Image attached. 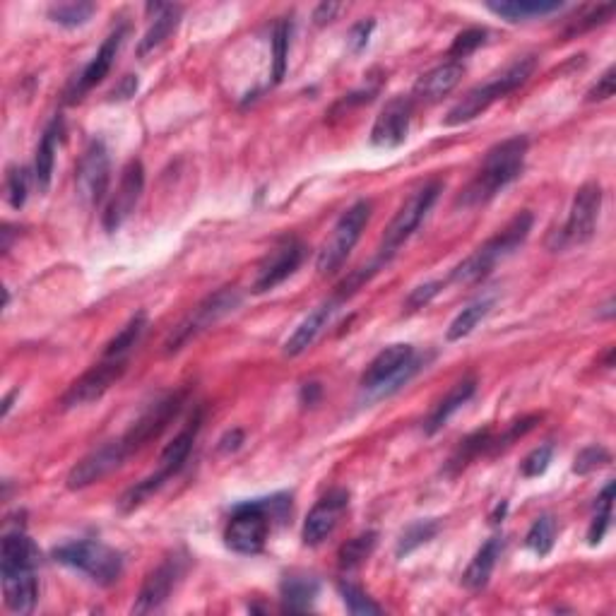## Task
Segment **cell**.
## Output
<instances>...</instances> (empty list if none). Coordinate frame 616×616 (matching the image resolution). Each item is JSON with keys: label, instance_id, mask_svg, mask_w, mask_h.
<instances>
[{"label": "cell", "instance_id": "cell-1", "mask_svg": "<svg viewBox=\"0 0 616 616\" xmlns=\"http://www.w3.org/2000/svg\"><path fill=\"white\" fill-rule=\"evenodd\" d=\"M527 147H530V142H527L525 135H515V138H508L491 147L475 179L467 183L465 191L460 193L458 205L479 207L494 200L508 183H513L523 174Z\"/></svg>", "mask_w": 616, "mask_h": 616}, {"label": "cell", "instance_id": "cell-2", "mask_svg": "<svg viewBox=\"0 0 616 616\" xmlns=\"http://www.w3.org/2000/svg\"><path fill=\"white\" fill-rule=\"evenodd\" d=\"M535 65H537L535 56L515 58L511 65H506V68H503L499 75L491 77L489 82L472 87V90L448 111L446 126H462V123L475 121V118L482 116L491 104L508 97V94L518 90V87H523L532 77V73H535Z\"/></svg>", "mask_w": 616, "mask_h": 616}, {"label": "cell", "instance_id": "cell-3", "mask_svg": "<svg viewBox=\"0 0 616 616\" xmlns=\"http://www.w3.org/2000/svg\"><path fill=\"white\" fill-rule=\"evenodd\" d=\"M532 222H535L532 212L527 210L518 212V215L499 231V234L491 236L487 244L479 246L472 256H467L458 268L450 272V282L475 284L479 280H484V277L494 270V265L499 263V260L511 256L513 251H518V248L525 244V239L532 231Z\"/></svg>", "mask_w": 616, "mask_h": 616}, {"label": "cell", "instance_id": "cell-4", "mask_svg": "<svg viewBox=\"0 0 616 616\" xmlns=\"http://www.w3.org/2000/svg\"><path fill=\"white\" fill-rule=\"evenodd\" d=\"M53 559L58 564L80 571L92 583L109 588V585L118 583L123 576V556L116 549L106 547L102 542L94 539H75V542H65L61 547L53 549Z\"/></svg>", "mask_w": 616, "mask_h": 616}, {"label": "cell", "instance_id": "cell-5", "mask_svg": "<svg viewBox=\"0 0 616 616\" xmlns=\"http://www.w3.org/2000/svg\"><path fill=\"white\" fill-rule=\"evenodd\" d=\"M441 191H443L441 181H429L426 186L419 188V191H414L410 198L400 205V210L395 212V217L390 219V224L385 227L381 248H378V258H376L378 263H383V265L388 263V260L398 253V248L410 239L414 231L422 227V222L431 212V207L436 205Z\"/></svg>", "mask_w": 616, "mask_h": 616}, {"label": "cell", "instance_id": "cell-6", "mask_svg": "<svg viewBox=\"0 0 616 616\" xmlns=\"http://www.w3.org/2000/svg\"><path fill=\"white\" fill-rule=\"evenodd\" d=\"M241 301H244V296H241L236 287L217 289L215 294H210L207 299L200 301V304L176 325L174 333L164 342V352L176 354L200 333H205V330H210L212 325H217L222 318H227L229 313H234L236 308L241 306Z\"/></svg>", "mask_w": 616, "mask_h": 616}, {"label": "cell", "instance_id": "cell-7", "mask_svg": "<svg viewBox=\"0 0 616 616\" xmlns=\"http://www.w3.org/2000/svg\"><path fill=\"white\" fill-rule=\"evenodd\" d=\"M371 219V203L369 200H357L330 231L328 239L323 241L321 251H318L316 268L321 275H333L335 270L342 268V263L349 258L352 248L361 239V231L366 229Z\"/></svg>", "mask_w": 616, "mask_h": 616}, {"label": "cell", "instance_id": "cell-8", "mask_svg": "<svg viewBox=\"0 0 616 616\" xmlns=\"http://www.w3.org/2000/svg\"><path fill=\"white\" fill-rule=\"evenodd\" d=\"M270 503L265 501H248L234 508L227 530H224V542L231 552L253 556L263 552L265 542L270 535Z\"/></svg>", "mask_w": 616, "mask_h": 616}, {"label": "cell", "instance_id": "cell-9", "mask_svg": "<svg viewBox=\"0 0 616 616\" xmlns=\"http://www.w3.org/2000/svg\"><path fill=\"white\" fill-rule=\"evenodd\" d=\"M600 207H602L600 183H585V186H580L576 198H573L571 212H568L566 227L561 229L559 236H556V244H554L556 251L566 246L588 244L592 236H595Z\"/></svg>", "mask_w": 616, "mask_h": 616}, {"label": "cell", "instance_id": "cell-10", "mask_svg": "<svg viewBox=\"0 0 616 616\" xmlns=\"http://www.w3.org/2000/svg\"><path fill=\"white\" fill-rule=\"evenodd\" d=\"M183 402H186V393H171L167 398L157 400L154 405L147 407V410L135 419V424L121 436L128 455L138 453V450L150 446L154 438L162 436L164 429L179 417Z\"/></svg>", "mask_w": 616, "mask_h": 616}, {"label": "cell", "instance_id": "cell-11", "mask_svg": "<svg viewBox=\"0 0 616 616\" xmlns=\"http://www.w3.org/2000/svg\"><path fill=\"white\" fill-rule=\"evenodd\" d=\"M126 369H128V357L126 359L102 357L99 364H94L90 371L82 373V376L65 390V395L61 398V407L63 410H73V407H85L90 405V402L104 398L106 390L121 381Z\"/></svg>", "mask_w": 616, "mask_h": 616}, {"label": "cell", "instance_id": "cell-12", "mask_svg": "<svg viewBox=\"0 0 616 616\" xmlns=\"http://www.w3.org/2000/svg\"><path fill=\"white\" fill-rule=\"evenodd\" d=\"M111 181V159L109 150L102 140H92L87 150L82 152L80 164H77V195L87 207L99 205L109 191Z\"/></svg>", "mask_w": 616, "mask_h": 616}, {"label": "cell", "instance_id": "cell-13", "mask_svg": "<svg viewBox=\"0 0 616 616\" xmlns=\"http://www.w3.org/2000/svg\"><path fill=\"white\" fill-rule=\"evenodd\" d=\"M183 571H186V556L179 554L167 556V559L154 568V571L147 573L145 583H142V588L138 592V600L133 604V612L135 614L159 612V609L167 604L171 592L176 588V583H179V578L183 576Z\"/></svg>", "mask_w": 616, "mask_h": 616}, {"label": "cell", "instance_id": "cell-14", "mask_svg": "<svg viewBox=\"0 0 616 616\" xmlns=\"http://www.w3.org/2000/svg\"><path fill=\"white\" fill-rule=\"evenodd\" d=\"M304 258H306V246L301 244L299 239H294V236L284 239L282 244L272 248L268 256L263 258V263L258 265L256 280H253V292L265 294L272 292L275 287H280L287 277H292L294 272L299 270Z\"/></svg>", "mask_w": 616, "mask_h": 616}, {"label": "cell", "instance_id": "cell-15", "mask_svg": "<svg viewBox=\"0 0 616 616\" xmlns=\"http://www.w3.org/2000/svg\"><path fill=\"white\" fill-rule=\"evenodd\" d=\"M142 191H145V167H142L140 159H130L123 167L121 183H118L114 198L104 210V229L109 234H114L128 222V217L133 215L140 203Z\"/></svg>", "mask_w": 616, "mask_h": 616}, {"label": "cell", "instance_id": "cell-16", "mask_svg": "<svg viewBox=\"0 0 616 616\" xmlns=\"http://www.w3.org/2000/svg\"><path fill=\"white\" fill-rule=\"evenodd\" d=\"M128 458V450L123 446L121 438L116 441L104 443V446L94 448L92 453H87L77 465L70 470L68 475V489H85L92 487L94 482H102L104 477H109L111 472H116Z\"/></svg>", "mask_w": 616, "mask_h": 616}, {"label": "cell", "instance_id": "cell-17", "mask_svg": "<svg viewBox=\"0 0 616 616\" xmlns=\"http://www.w3.org/2000/svg\"><path fill=\"white\" fill-rule=\"evenodd\" d=\"M126 34H128V27L121 25L104 39V44L99 46L97 53H94L92 61L85 65V70H82L80 75H77V80L73 82V87H70L68 99H65V102L68 104L80 102V99L85 97L92 87H97L99 82H104V77L111 73V68H114V61H116L118 51H121Z\"/></svg>", "mask_w": 616, "mask_h": 616}, {"label": "cell", "instance_id": "cell-18", "mask_svg": "<svg viewBox=\"0 0 616 616\" xmlns=\"http://www.w3.org/2000/svg\"><path fill=\"white\" fill-rule=\"evenodd\" d=\"M347 506H349V491L340 487L330 489L328 494L311 508V513H308L304 532H301L304 544H308V547H318V544L333 535L335 527L340 525L342 515L347 511Z\"/></svg>", "mask_w": 616, "mask_h": 616}, {"label": "cell", "instance_id": "cell-19", "mask_svg": "<svg viewBox=\"0 0 616 616\" xmlns=\"http://www.w3.org/2000/svg\"><path fill=\"white\" fill-rule=\"evenodd\" d=\"M414 114L412 97H398L383 106L381 114L371 128V145L376 147H400L410 135V123Z\"/></svg>", "mask_w": 616, "mask_h": 616}, {"label": "cell", "instance_id": "cell-20", "mask_svg": "<svg viewBox=\"0 0 616 616\" xmlns=\"http://www.w3.org/2000/svg\"><path fill=\"white\" fill-rule=\"evenodd\" d=\"M462 73H465V65L460 61H446L436 65V68H431L429 73H424L417 80V85H414L412 90V102H438V99H443L460 85Z\"/></svg>", "mask_w": 616, "mask_h": 616}, {"label": "cell", "instance_id": "cell-21", "mask_svg": "<svg viewBox=\"0 0 616 616\" xmlns=\"http://www.w3.org/2000/svg\"><path fill=\"white\" fill-rule=\"evenodd\" d=\"M414 359L412 345H390L383 352L376 354V359L366 366V371L361 373V388L376 390L383 383H388L390 378L398 376L407 364Z\"/></svg>", "mask_w": 616, "mask_h": 616}, {"label": "cell", "instance_id": "cell-22", "mask_svg": "<svg viewBox=\"0 0 616 616\" xmlns=\"http://www.w3.org/2000/svg\"><path fill=\"white\" fill-rule=\"evenodd\" d=\"M337 304H340V301L333 296L330 301H325V304L313 308L304 321L299 323V328L294 330L292 337L284 342V354H287V357H299V354H304L306 349L316 342V337L323 333V328L328 325L330 318H333Z\"/></svg>", "mask_w": 616, "mask_h": 616}, {"label": "cell", "instance_id": "cell-23", "mask_svg": "<svg viewBox=\"0 0 616 616\" xmlns=\"http://www.w3.org/2000/svg\"><path fill=\"white\" fill-rule=\"evenodd\" d=\"M3 576V595L5 607L15 614H29L37 604L39 597V583L37 571L27 568V571L17 573H0Z\"/></svg>", "mask_w": 616, "mask_h": 616}, {"label": "cell", "instance_id": "cell-24", "mask_svg": "<svg viewBox=\"0 0 616 616\" xmlns=\"http://www.w3.org/2000/svg\"><path fill=\"white\" fill-rule=\"evenodd\" d=\"M475 393H477V378L475 376H467V378H462V381L455 383L453 388L448 390L446 398H443L434 407V410H431L429 419H426V424H424V434L426 436L438 434V431H441L443 426L448 424V419L453 417V414L458 412L462 405H467V402H470V398Z\"/></svg>", "mask_w": 616, "mask_h": 616}, {"label": "cell", "instance_id": "cell-25", "mask_svg": "<svg viewBox=\"0 0 616 616\" xmlns=\"http://www.w3.org/2000/svg\"><path fill=\"white\" fill-rule=\"evenodd\" d=\"M39 549L22 530L8 532L3 537V549H0V573H17L27 568H37Z\"/></svg>", "mask_w": 616, "mask_h": 616}, {"label": "cell", "instance_id": "cell-26", "mask_svg": "<svg viewBox=\"0 0 616 616\" xmlns=\"http://www.w3.org/2000/svg\"><path fill=\"white\" fill-rule=\"evenodd\" d=\"M147 10L154 13V20L150 29L145 32V37L140 39L138 53L140 56H145V53H150L157 49V46H162L164 41H167L171 34L176 32V27H179L181 22V5H162V3H150L147 5Z\"/></svg>", "mask_w": 616, "mask_h": 616}, {"label": "cell", "instance_id": "cell-27", "mask_svg": "<svg viewBox=\"0 0 616 616\" xmlns=\"http://www.w3.org/2000/svg\"><path fill=\"white\" fill-rule=\"evenodd\" d=\"M63 135V118H53V121L46 126L44 135H41L39 147H37V157H34V179H37V186L41 193L49 191L51 179H53V164H56V147L58 140Z\"/></svg>", "mask_w": 616, "mask_h": 616}, {"label": "cell", "instance_id": "cell-28", "mask_svg": "<svg viewBox=\"0 0 616 616\" xmlns=\"http://www.w3.org/2000/svg\"><path fill=\"white\" fill-rule=\"evenodd\" d=\"M321 592V580L308 576V573H289L282 580L280 595L287 612H308Z\"/></svg>", "mask_w": 616, "mask_h": 616}, {"label": "cell", "instance_id": "cell-29", "mask_svg": "<svg viewBox=\"0 0 616 616\" xmlns=\"http://www.w3.org/2000/svg\"><path fill=\"white\" fill-rule=\"evenodd\" d=\"M501 549H503L501 537H491L482 544V549L475 554L472 564L467 566L465 573H462V585H465L467 590L477 592V590L487 588L491 573H494V568H496V561H499V556H501Z\"/></svg>", "mask_w": 616, "mask_h": 616}, {"label": "cell", "instance_id": "cell-30", "mask_svg": "<svg viewBox=\"0 0 616 616\" xmlns=\"http://www.w3.org/2000/svg\"><path fill=\"white\" fill-rule=\"evenodd\" d=\"M487 8L508 22H523L532 20V17L559 13L564 3H559V0H501V3H487Z\"/></svg>", "mask_w": 616, "mask_h": 616}, {"label": "cell", "instance_id": "cell-31", "mask_svg": "<svg viewBox=\"0 0 616 616\" xmlns=\"http://www.w3.org/2000/svg\"><path fill=\"white\" fill-rule=\"evenodd\" d=\"M198 429H200V414L193 419L191 424L186 426V429L181 431L179 436L174 438V441L169 443L167 448L162 450V458H159V470H157L159 475L171 479L176 475V472L181 470L183 465H186L188 455H191V450H193L195 436H198Z\"/></svg>", "mask_w": 616, "mask_h": 616}, {"label": "cell", "instance_id": "cell-32", "mask_svg": "<svg viewBox=\"0 0 616 616\" xmlns=\"http://www.w3.org/2000/svg\"><path fill=\"white\" fill-rule=\"evenodd\" d=\"M145 330H147V313L138 311L126 325H123L121 330H118V333L114 335V340L106 345L102 357H106V359H126L130 349H133L140 342V337H142V333H145Z\"/></svg>", "mask_w": 616, "mask_h": 616}, {"label": "cell", "instance_id": "cell-33", "mask_svg": "<svg viewBox=\"0 0 616 616\" xmlns=\"http://www.w3.org/2000/svg\"><path fill=\"white\" fill-rule=\"evenodd\" d=\"M376 544H378L376 532H361V535L347 539V542L340 547V552H337V566H340V571L347 573L357 571L364 561H369Z\"/></svg>", "mask_w": 616, "mask_h": 616}, {"label": "cell", "instance_id": "cell-34", "mask_svg": "<svg viewBox=\"0 0 616 616\" xmlns=\"http://www.w3.org/2000/svg\"><path fill=\"white\" fill-rule=\"evenodd\" d=\"M491 306H494V299H487V296H484V299L472 301V304H467L465 308H462L458 316L453 318V323L448 325V333H446L448 342H458L462 340V337L470 335L472 330L477 328V323L491 311Z\"/></svg>", "mask_w": 616, "mask_h": 616}, {"label": "cell", "instance_id": "cell-35", "mask_svg": "<svg viewBox=\"0 0 616 616\" xmlns=\"http://www.w3.org/2000/svg\"><path fill=\"white\" fill-rule=\"evenodd\" d=\"M489 443H491V431L489 429L475 431L472 436H467L465 441L460 443V448L453 453V458L448 460V475H458L462 467H467L472 460L479 458L484 450H489Z\"/></svg>", "mask_w": 616, "mask_h": 616}, {"label": "cell", "instance_id": "cell-36", "mask_svg": "<svg viewBox=\"0 0 616 616\" xmlns=\"http://www.w3.org/2000/svg\"><path fill=\"white\" fill-rule=\"evenodd\" d=\"M612 508H614V482H607L602 494L597 496V513L588 527V544L597 547L607 535L609 525H612Z\"/></svg>", "mask_w": 616, "mask_h": 616}, {"label": "cell", "instance_id": "cell-37", "mask_svg": "<svg viewBox=\"0 0 616 616\" xmlns=\"http://www.w3.org/2000/svg\"><path fill=\"white\" fill-rule=\"evenodd\" d=\"M554 539H556V520L549 513L539 515L530 530H527L525 547L542 559V556H547L554 549Z\"/></svg>", "mask_w": 616, "mask_h": 616}, {"label": "cell", "instance_id": "cell-38", "mask_svg": "<svg viewBox=\"0 0 616 616\" xmlns=\"http://www.w3.org/2000/svg\"><path fill=\"white\" fill-rule=\"evenodd\" d=\"M94 13H97V5L85 3V0H80V3H56L49 8V20L61 27H80L90 22Z\"/></svg>", "mask_w": 616, "mask_h": 616}, {"label": "cell", "instance_id": "cell-39", "mask_svg": "<svg viewBox=\"0 0 616 616\" xmlns=\"http://www.w3.org/2000/svg\"><path fill=\"white\" fill-rule=\"evenodd\" d=\"M169 479L164 475H159V472H154V475H150L147 479H142V482L135 484V487H130L126 494L121 496V501H118V508H121L123 513H130L135 511V508H140L142 503L150 501L154 494H157L159 489L167 484Z\"/></svg>", "mask_w": 616, "mask_h": 616}, {"label": "cell", "instance_id": "cell-40", "mask_svg": "<svg viewBox=\"0 0 616 616\" xmlns=\"http://www.w3.org/2000/svg\"><path fill=\"white\" fill-rule=\"evenodd\" d=\"M438 520H417V523H412L407 527L405 532H402L400 542H398V556L400 559H405V556H410L414 549H419L422 544L429 542V539L436 537L438 532Z\"/></svg>", "mask_w": 616, "mask_h": 616}, {"label": "cell", "instance_id": "cell-41", "mask_svg": "<svg viewBox=\"0 0 616 616\" xmlns=\"http://www.w3.org/2000/svg\"><path fill=\"white\" fill-rule=\"evenodd\" d=\"M337 590H340L342 602H345L349 614L361 616V614H381L383 612L381 604L373 602L371 597L359 588V585L349 583V580H340V583H337Z\"/></svg>", "mask_w": 616, "mask_h": 616}, {"label": "cell", "instance_id": "cell-42", "mask_svg": "<svg viewBox=\"0 0 616 616\" xmlns=\"http://www.w3.org/2000/svg\"><path fill=\"white\" fill-rule=\"evenodd\" d=\"M539 419H542L539 414H530V417H523V419H518V422H513L499 438H491L489 453L496 455V453H501V450H506L508 446H513L518 438H523L525 434H530V431L535 429V426L539 424Z\"/></svg>", "mask_w": 616, "mask_h": 616}, {"label": "cell", "instance_id": "cell-43", "mask_svg": "<svg viewBox=\"0 0 616 616\" xmlns=\"http://www.w3.org/2000/svg\"><path fill=\"white\" fill-rule=\"evenodd\" d=\"M27 191H29V176L27 169L22 167H10L8 176H5V198H8L10 207L22 210L27 203Z\"/></svg>", "mask_w": 616, "mask_h": 616}, {"label": "cell", "instance_id": "cell-44", "mask_svg": "<svg viewBox=\"0 0 616 616\" xmlns=\"http://www.w3.org/2000/svg\"><path fill=\"white\" fill-rule=\"evenodd\" d=\"M484 41H487V29H482V27L465 29V32H460L458 37H455L453 46H450V51H448L450 61L467 58L470 53H475L479 46H484Z\"/></svg>", "mask_w": 616, "mask_h": 616}, {"label": "cell", "instance_id": "cell-45", "mask_svg": "<svg viewBox=\"0 0 616 616\" xmlns=\"http://www.w3.org/2000/svg\"><path fill=\"white\" fill-rule=\"evenodd\" d=\"M289 22L282 20L275 29V37H272V58H275V65H272V80L280 82L284 77V70H287V53H289Z\"/></svg>", "mask_w": 616, "mask_h": 616}, {"label": "cell", "instance_id": "cell-46", "mask_svg": "<svg viewBox=\"0 0 616 616\" xmlns=\"http://www.w3.org/2000/svg\"><path fill=\"white\" fill-rule=\"evenodd\" d=\"M609 460H612V455H609L607 448L588 446L576 455V462H573V472H576V475H590V472H595V470H600V467L609 465Z\"/></svg>", "mask_w": 616, "mask_h": 616}, {"label": "cell", "instance_id": "cell-47", "mask_svg": "<svg viewBox=\"0 0 616 616\" xmlns=\"http://www.w3.org/2000/svg\"><path fill=\"white\" fill-rule=\"evenodd\" d=\"M552 455H554L552 443H544V446L532 450V453L523 460V465H520V472H523V477L532 479V477L544 475V472H547V467H549V462H552Z\"/></svg>", "mask_w": 616, "mask_h": 616}, {"label": "cell", "instance_id": "cell-48", "mask_svg": "<svg viewBox=\"0 0 616 616\" xmlns=\"http://www.w3.org/2000/svg\"><path fill=\"white\" fill-rule=\"evenodd\" d=\"M616 92V68L614 65H609L607 70H604L602 77H597L595 85L590 87L588 92V102H607V99H612Z\"/></svg>", "mask_w": 616, "mask_h": 616}, {"label": "cell", "instance_id": "cell-49", "mask_svg": "<svg viewBox=\"0 0 616 616\" xmlns=\"http://www.w3.org/2000/svg\"><path fill=\"white\" fill-rule=\"evenodd\" d=\"M612 13H614V5H612V3L597 5V8H590V10H588V15L578 17V22L571 27V32H568V34L585 32V29H592V27L602 25V22H607L609 17H612Z\"/></svg>", "mask_w": 616, "mask_h": 616}, {"label": "cell", "instance_id": "cell-50", "mask_svg": "<svg viewBox=\"0 0 616 616\" xmlns=\"http://www.w3.org/2000/svg\"><path fill=\"white\" fill-rule=\"evenodd\" d=\"M441 289H443V282H438V280L426 282L422 284V287L412 289V294L407 296V304H405L407 311H419V308H424L438 292H441Z\"/></svg>", "mask_w": 616, "mask_h": 616}, {"label": "cell", "instance_id": "cell-51", "mask_svg": "<svg viewBox=\"0 0 616 616\" xmlns=\"http://www.w3.org/2000/svg\"><path fill=\"white\" fill-rule=\"evenodd\" d=\"M373 27H376V22H373L371 17H369V20H361L352 29H349V49H352L354 53H359L361 49H366V44H369V37H371Z\"/></svg>", "mask_w": 616, "mask_h": 616}, {"label": "cell", "instance_id": "cell-52", "mask_svg": "<svg viewBox=\"0 0 616 616\" xmlns=\"http://www.w3.org/2000/svg\"><path fill=\"white\" fill-rule=\"evenodd\" d=\"M135 90H138V77L126 75L121 80V85L111 92V99H130L135 94Z\"/></svg>", "mask_w": 616, "mask_h": 616}, {"label": "cell", "instance_id": "cell-53", "mask_svg": "<svg viewBox=\"0 0 616 616\" xmlns=\"http://www.w3.org/2000/svg\"><path fill=\"white\" fill-rule=\"evenodd\" d=\"M337 10H340V5L337 3H321L316 8V13H313V20H316V25H325V22L333 20Z\"/></svg>", "mask_w": 616, "mask_h": 616}, {"label": "cell", "instance_id": "cell-54", "mask_svg": "<svg viewBox=\"0 0 616 616\" xmlns=\"http://www.w3.org/2000/svg\"><path fill=\"white\" fill-rule=\"evenodd\" d=\"M318 398H321V385L318 383H306L304 388H301V402H304V405H316Z\"/></svg>", "mask_w": 616, "mask_h": 616}, {"label": "cell", "instance_id": "cell-55", "mask_svg": "<svg viewBox=\"0 0 616 616\" xmlns=\"http://www.w3.org/2000/svg\"><path fill=\"white\" fill-rule=\"evenodd\" d=\"M241 438H244V434H241V431H234V434H229L227 438H224L222 441V450H236L239 448V443H241Z\"/></svg>", "mask_w": 616, "mask_h": 616}, {"label": "cell", "instance_id": "cell-56", "mask_svg": "<svg viewBox=\"0 0 616 616\" xmlns=\"http://www.w3.org/2000/svg\"><path fill=\"white\" fill-rule=\"evenodd\" d=\"M17 395V390H13V393L8 395V398H5V402H3V417H8V412H10V407H13V398Z\"/></svg>", "mask_w": 616, "mask_h": 616}, {"label": "cell", "instance_id": "cell-57", "mask_svg": "<svg viewBox=\"0 0 616 616\" xmlns=\"http://www.w3.org/2000/svg\"><path fill=\"white\" fill-rule=\"evenodd\" d=\"M612 313H614V301L609 299L607 304L602 306V313H600V316H602V318H612Z\"/></svg>", "mask_w": 616, "mask_h": 616}]
</instances>
